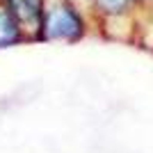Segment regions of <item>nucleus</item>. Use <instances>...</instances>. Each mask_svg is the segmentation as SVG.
Wrapping results in <instances>:
<instances>
[{"label":"nucleus","instance_id":"7ed1b4c3","mask_svg":"<svg viewBox=\"0 0 153 153\" xmlns=\"http://www.w3.org/2000/svg\"><path fill=\"white\" fill-rule=\"evenodd\" d=\"M23 41V32L16 16L12 14V9L0 0V48H7V46H14Z\"/></svg>","mask_w":153,"mask_h":153},{"label":"nucleus","instance_id":"f03ea898","mask_svg":"<svg viewBox=\"0 0 153 153\" xmlns=\"http://www.w3.org/2000/svg\"><path fill=\"white\" fill-rule=\"evenodd\" d=\"M2 2L16 16L21 32H23V39H39L46 0H2Z\"/></svg>","mask_w":153,"mask_h":153},{"label":"nucleus","instance_id":"20e7f679","mask_svg":"<svg viewBox=\"0 0 153 153\" xmlns=\"http://www.w3.org/2000/svg\"><path fill=\"white\" fill-rule=\"evenodd\" d=\"M91 2L105 16H121L123 12H128V7L133 5L135 0H91Z\"/></svg>","mask_w":153,"mask_h":153},{"label":"nucleus","instance_id":"f257e3e1","mask_svg":"<svg viewBox=\"0 0 153 153\" xmlns=\"http://www.w3.org/2000/svg\"><path fill=\"white\" fill-rule=\"evenodd\" d=\"M85 37V19L71 0L46 2L39 39H57V41H78Z\"/></svg>","mask_w":153,"mask_h":153}]
</instances>
